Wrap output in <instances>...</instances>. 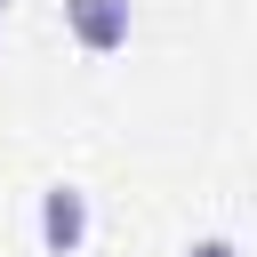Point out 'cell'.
Segmentation results:
<instances>
[{
  "label": "cell",
  "instance_id": "cell-2",
  "mask_svg": "<svg viewBox=\"0 0 257 257\" xmlns=\"http://www.w3.org/2000/svg\"><path fill=\"white\" fill-rule=\"evenodd\" d=\"M64 24L88 56H112L128 48V0H64Z\"/></svg>",
  "mask_w": 257,
  "mask_h": 257
},
{
  "label": "cell",
  "instance_id": "cell-3",
  "mask_svg": "<svg viewBox=\"0 0 257 257\" xmlns=\"http://www.w3.org/2000/svg\"><path fill=\"white\" fill-rule=\"evenodd\" d=\"M185 257H241V249H233V241H193Z\"/></svg>",
  "mask_w": 257,
  "mask_h": 257
},
{
  "label": "cell",
  "instance_id": "cell-1",
  "mask_svg": "<svg viewBox=\"0 0 257 257\" xmlns=\"http://www.w3.org/2000/svg\"><path fill=\"white\" fill-rule=\"evenodd\" d=\"M88 241V193L80 185H48L40 193V249L48 257H72Z\"/></svg>",
  "mask_w": 257,
  "mask_h": 257
},
{
  "label": "cell",
  "instance_id": "cell-4",
  "mask_svg": "<svg viewBox=\"0 0 257 257\" xmlns=\"http://www.w3.org/2000/svg\"><path fill=\"white\" fill-rule=\"evenodd\" d=\"M0 8H8V0H0Z\"/></svg>",
  "mask_w": 257,
  "mask_h": 257
}]
</instances>
